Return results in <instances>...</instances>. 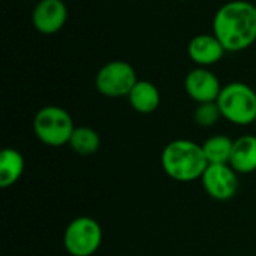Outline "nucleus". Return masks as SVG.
Segmentation results:
<instances>
[{
	"label": "nucleus",
	"instance_id": "1",
	"mask_svg": "<svg viewBox=\"0 0 256 256\" xmlns=\"http://www.w3.org/2000/svg\"><path fill=\"white\" fill-rule=\"evenodd\" d=\"M213 34L228 52H238L256 42V6L248 0L222 4L213 18Z\"/></svg>",
	"mask_w": 256,
	"mask_h": 256
},
{
	"label": "nucleus",
	"instance_id": "2",
	"mask_svg": "<svg viewBox=\"0 0 256 256\" xmlns=\"http://www.w3.org/2000/svg\"><path fill=\"white\" fill-rule=\"evenodd\" d=\"M164 172L182 183L201 180L208 166L202 146L190 140H174L165 146L160 154Z\"/></svg>",
	"mask_w": 256,
	"mask_h": 256
},
{
	"label": "nucleus",
	"instance_id": "3",
	"mask_svg": "<svg viewBox=\"0 0 256 256\" xmlns=\"http://www.w3.org/2000/svg\"><path fill=\"white\" fill-rule=\"evenodd\" d=\"M222 118L232 124L248 126L256 120V92L248 84L234 81L222 87L218 98Z\"/></svg>",
	"mask_w": 256,
	"mask_h": 256
},
{
	"label": "nucleus",
	"instance_id": "4",
	"mask_svg": "<svg viewBox=\"0 0 256 256\" xmlns=\"http://www.w3.org/2000/svg\"><path fill=\"white\" fill-rule=\"evenodd\" d=\"M75 128L70 114L56 105L40 108L33 118V132L36 138L50 147L69 144Z\"/></svg>",
	"mask_w": 256,
	"mask_h": 256
},
{
	"label": "nucleus",
	"instance_id": "5",
	"mask_svg": "<svg viewBox=\"0 0 256 256\" xmlns=\"http://www.w3.org/2000/svg\"><path fill=\"white\" fill-rule=\"evenodd\" d=\"M63 244L70 256L94 255L102 244V228L88 216L74 219L64 230Z\"/></svg>",
	"mask_w": 256,
	"mask_h": 256
},
{
	"label": "nucleus",
	"instance_id": "6",
	"mask_svg": "<svg viewBox=\"0 0 256 256\" xmlns=\"http://www.w3.org/2000/svg\"><path fill=\"white\" fill-rule=\"evenodd\" d=\"M138 78L134 66L123 60H112L104 64L94 80L98 92L106 98L129 96Z\"/></svg>",
	"mask_w": 256,
	"mask_h": 256
},
{
	"label": "nucleus",
	"instance_id": "7",
	"mask_svg": "<svg viewBox=\"0 0 256 256\" xmlns=\"http://www.w3.org/2000/svg\"><path fill=\"white\" fill-rule=\"evenodd\" d=\"M201 183L207 195L216 201H230L238 192V174L226 165H208L201 177Z\"/></svg>",
	"mask_w": 256,
	"mask_h": 256
},
{
	"label": "nucleus",
	"instance_id": "8",
	"mask_svg": "<svg viewBox=\"0 0 256 256\" xmlns=\"http://www.w3.org/2000/svg\"><path fill=\"white\" fill-rule=\"evenodd\" d=\"M184 90L188 96L196 104L216 102L222 86L216 74L208 70L207 68H195L184 78Z\"/></svg>",
	"mask_w": 256,
	"mask_h": 256
},
{
	"label": "nucleus",
	"instance_id": "9",
	"mask_svg": "<svg viewBox=\"0 0 256 256\" xmlns=\"http://www.w3.org/2000/svg\"><path fill=\"white\" fill-rule=\"evenodd\" d=\"M68 20V9L63 0H40L32 12L33 27L42 34H54Z\"/></svg>",
	"mask_w": 256,
	"mask_h": 256
},
{
	"label": "nucleus",
	"instance_id": "10",
	"mask_svg": "<svg viewBox=\"0 0 256 256\" xmlns=\"http://www.w3.org/2000/svg\"><path fill=\"white\" fill-rule=\"evenodd\" d=\"M226 50L220 44V40L213 33H201L192 38L188 45V54L194 63L200 68H207L216 64L222 60Z\"/></svg>",
	"mask_w": 256,
	"mask_h": 256
},
{
	"label": "nucleus",
	"instance_id": "11",
	"mask_svg": "<svg viewBox=\"0 0 256 256\" xmlns=\"http://www.w3.org/2000/svg\"><path fill=\"white\" fill-rule=\"evenodd\" d=\"M230 165L237 174H252L256 171V135H243L234 140Z\"/></svg>",
	"mask_w": 256,
	"mask_h": 256
},
{
	"label": "nucleus",
	"instance_id": "12",
	"mask_svg": "<svg viewBox=\"0 0 256 256\" xmlns=\"http://www.w3.org/2000/svg\"><path fill=\"white\" fill-rule=\"evenodd\" d=\"M130 106L140 114H152L159 108L160 93L159 88L146 80H138L135 87L128 96Z\"/></svg>",
	"mask_w": 256,
	"mask_h": 256
},
{
	"label": "nucleus",
	"instance_id": "13",
	"mask_svg": "<svg viewBox=\"0 0 256 256\" xmlns=\"http://www.w3.org/2000/svg\"><path fill=\"white\" fill-rule=\"evenodd\" d=\"M24 156L15 148H4L0 154V186H14L24 172Z\"/></svg>",
	"mask_w": 256,
	"mask_h": 256
},
{
	"label": "nucleus",
	"instance_id": "14",
	"mask_svg": "<svg viewBox=\"0 0 256 256\" xmlns=\"http://www.w3.org/2000/svg\"><path fill=\"white\" fill-rule=\"evenodd\" d=\"M234 140L226 135L218 134L210 136L204 144L202 150L208 160V165H226L231 160Z\"/></svg>",
	"mask_w": 256,
	"mask_h": 256
},
{
	"label": "nucleus",
	"instance_id": "15",
	"mask_svg": "<svg viewBox=\"0 0 256 256\" xmlns=\"http://www.w3.org/2000/svg\"><path fill=\"white\" fill-rule=\"evenodd\" d=\"M69 146L75 153L81 156H90L100 148V136L93 128L78 126L70 136Z\"/></svg>",
	"mask_w": 256,
	"mask_h": 256
},
{
	"label": "nucleus",
	"instance_id": "16",
	"mask_svg": "<svg viewBox=\"0 0 256 256\" xmlns=\"http://www.w3.org/2000/svg\"><path fill=\"white\" fill-rule=\"evenodd\" d=\"M222 118L218 102H207V104H198L194 120L200 128H212Z\"/></svg>",
	"mask_w": 256,
	"mask_h": 256
},
{
	"label": "nucleus",
	"instance_id": "17",
	"mask_svg": "<svg viewBox=\"0 0 256 256\" xmlns=\"http://www.w3.org/2000/svg\"><path fill=\"white\" fill-rule=\"evenodd\" d=\"M180 2H188V0H180Z\"/></svg>",
	"mask_w": 256,
	"mask_h": 256
},
{
	"label": "nucleus",
	"instance_id": "18",
	"mask_svg": "<svg viewBox=\"0 0 256 256\" xmlns=\"http://www.w3.org/2000/svg\"><path fill=\"white\" fill-rule=\"evenodd\" d=\"M255 126H256V120H255Z\"/></svg>",
	"mask_w": 256,
	"mask_h": 256
}]
</instances>
